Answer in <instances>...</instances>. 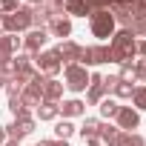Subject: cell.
<instances>
[{
  "mask_svg": "<svg viewBox=\"0 0 146 146\" xmlns=\"http://www.w3.org/2000/svg\"><path fill=\"white\" fill-rule=\"evenodd\" d=\"M92 9L86 6V0H66V17H89Z\"/></svg>",
  "mask_w": 146,
  "mask_h": 146,
  "instance_id": "16",
  "label": "cell"
},
{
  "mask_svg": "<svg viewBox=\"0 0 146 146\" xmlns=\"http://www.w3.org/2000/svg\"><path fill=\"white\" fill-rule=\"evenodd\" d=\"M60 98H63V83L54 80V78H46V80H43V100L60 103Z\"/></svg>",
  "mask_w": 146,
  "mask_h": 146,
  "instance_id": "13",
  "label": "cell"
},
{
  "mask_svg": "<svg viewBox=\"0 0 146 146\" xmlns=\"http://www.w3.org/2000/svg\"><path fill=\"white\" fill-rule=\"evenodd\" d=\"M20 92H23V83H20L17 78H9V80H6V95H9V98H20Z\"/></svg>",
  "mask_w": 146,
  "mask_h": 146,
  "instance_id": "27",
  "label": "cell"
},
{
  "mask_svg": "<svg viewBox=\"0 0 146 146\" xmlns=\"http://www.w3.org/2000/svg\"><path fill=\"white\" fill-rule=\"evenodd\" d=\"M132 103H135V112H146V86H135Z\"/></svg>",
  "mask_w": 146,
  "mask_h": 146,
  "instance_id": "25",
  "label": "cell"
},
{
  "mask_svg": "<svg viewBox=\"0 0 146 146\" xmlns=\"http://www.w3.org/2000/svg\"><path fill=\"white\" fill-rule=\"evenodd\" d=\"M52 20L49 9L40 3V6H32V29H46V23Z\"/></svg>",
  "mask_w": 146,
  "mask_h": 146,
  "instance_id": "18",
  "label": "cell"
},
{
  "mask_svg": "<svg viewBox=\"0 0 146 146\" xmlns=\"http://www.w3.org/2000/svg\"><path fill=\"white\" fill-rule=\"evenodd\" d=\"M35 132V117H26V120H12L9 126H6V137L9 140H23L26 135H32Z\"/></svg>",
  "mask_w": 146,
  "mask_h": 146,
  "instance_id": "8",
  "label": "cell"
},
{
  "mask_svg": "<svg viewBox=\"0 0 146 146\" xmlns=\"http://www.w3.org/2000/svg\"><path fill=\"white\" fill-rule=\"evenodd\" d=\"M12 17H15L17 32H29V29H32V6H20Z\"/></svg>",
  "mask_w": 146,
  "mask_h": 146,
  "instance_id": "17",
  "label": "cell"
},
{
  "mask_svg": "<svg viewBox=\"0 0 146 146\" xmlns=\"http://www.w3.org/2000/svg\"><path fill=\"white\" fill-rule=\"evenodd\" d=\"M115 126H117L120 132L137 129V126H140V112H135L132 106H120V112H117V117H115Z\"/></svg>",
  "mask_w": 146,
  "mask_h": 146,
  "instance_id": "7",
  "label": "cell"
},
{
  "mask_svg": "<svg viewBox=\"0 0 146 146\" xmlns=\"http://www.w3.org/2000/svg\"><path fill=\"white\" fill-rule=\"evenodd\" d=\"M86 6H89L92 12H103V9L112 6V0H86Z\"/></svg>",
  "mask_w": 146,
  "mask_h": 146,
  "instance_id": "30",
  "label": "cell"
},
{
  "mask_svg": "<svg viewBox=\"0 0 146 146\" xmlns=\"http://www.w3.org/2000/svg\"><path fill=\"white\" fill-rule=\"evenodd\" d=\"M86 112V103L83 100H78V98H69V100H63L60 103V115L69 120V117H80Z\"/></svg>",
  "mask_w": 146,
  "mask_h": 146,
  "instance_id": "14",
  "label": "cell"
},
{
  "mask_svg": "<svg viewBox=\"0 0 146 146\" xmlns=\"http://www.w3.org/2000/svg\"><path fill=\"white\" fill-rule=\"evenodd\" d=\"M32 63H35V69L40 72V75H46V78H54L57 72L63 69V63H60V57H57L54 49H49V52H35V54H32Z\"/></svg>",
  "mask_w": 146,
  "mask_h": 146,
  "instance_id": "4",
  "label": "cell"
},
{
  "mask_svg": "<svg viewBox=\"0 0 146 146\" xmlns=\"http://www.w3.org/2000/svg\"><path fill=\"white\" fill-rule=\"evenodd\" d=\"M6 80H9V78L3 75V72H0V89H6Z\"/></svg>",
  "mask_w": 146,
  "mask_h": 146,
  "instance_id": "35",
  "label": "cell"
},
{
  "mask_svg": "<svg viewBox=\"0 0 146 146\" xmlns=\"http://www.w3.org/2000/svg\"><path fill=\"white\" fill-rule=\"evenodd\" d=\"M117 80H120V78H117V75H109V78H103V89H106V92H112V89H115V83H117Z\"/></svg>",
  "mask_w": 146,
  "mask_h": 146,
  "instance_id": "31",
  "label": "cell"
},
{
  "mask_svg": "<svg viewBox=\"0 0 146 146\" xmlns=\"http://www.w3.org/2000/svg\"><path fill=\"white\" fill-rule=\"evenodd\" d=\"M57 115H60V103H52V100H40V106L35 112L37 120H57Z\"/></svg>",
  "mask_w": 146,
  "mask_h": 146,
  "instance_id": "15",
  "label": "cell"
},
{
  "mask_svg": "<svg viewBox=\"0 0 146 146\" xmlns=\"http://www.w3.org/2000/svg\"><path fill=\"white\" fill-rule=\"evenodd\" d=\"M78 63H80L83 69H86V66H100V63H106V46H80Z\"/></svg>",
  "mask_w": 146,
  "mask_h": 146,
  "instance_id": "5",
  "label": "cell"
},
{
  "mask_svg": "<svg viewBox=\"0 0 146 146\" xmlns=\"http://www.w3.org/2000/svg\"><path fill=\"white\" fill-rule=\"evenodd\" d=\"M132 92H135V83H126V80H117L115 89H112V95L120 98V100H132Z\"/></svg>",
  "mask_w": 146,
  "mask_h": 146,
  "instance_id": "23",
  "label": "cell"
},
{
  "mask_svg": "<svg viewBox=\"0 0 146 146\" xmlns=\"http://www.w3.org/2000/svg\"><path fill=\"white\" fill-rule=\"evenodd\" d=\"M98 137H100L103 146H120V129H117L115 123H100Z\"/></svg>",
  "mask_w": 146,
  "mask_h": 146,
  "instance_id": "12",
  "label": "cell"
},
{
  "mask_svg": "<svg viewBox=\"0 0 146 146\" xmlns=\"http://www.w3.org/2000/svg\"><path fill=\"white\" fill-rule=\"evenodd\" d=\"M137 54L146 60V37H143V40H137Z\"/></svg>",
  "mask_w": 146,
  "mask_h": 146,
  "instance_id": "33",
  "label": "cell"
},
{
  "mask_svg": "<svg viewBox=\"0 0 146 146\" xmlns=\"http://www.w3.org/2000/svg\"><path fill=\"white\" fill-rule=\"evenodd\" d=\"M72 135H75V126H72V120L63 117V120L54 123V137H57V140H69Z\"/></svg>",
  "mask_w": 146,
  "mask_h": 146,
  "instance_id": "21",
  "label": "cell"
},
{
  "mask_svg": "<svg viewBox=\"0 0 146 146\" xmlns=\"http://www.w3.org/2000/svg\"><path fill=\"white\" fill-rule=\"evenodd\" d=\"M0 35H3V23H0Z\"/></svg>",
  "mask_w": 146,
  "mask_h": 146,
  "instance_id": "38",
  "label": "cell"
},
{
  "mask_svg": "<svg viewBox=\"0 0 146 146\" xmlns=\"http://www.w3.org/2000/svg\"><path fill=\"white\" fill-rule=\"evenodd\" d=\"M6 140H9V137H6V126H0V146H3Z\"/></svg>",
  "mask_w": 146,
  "mask_h": 146,
  "instance_id": "34",
  "label": "cell"
},
{
  "mask_svg": "<svg viewBox=\"0 0 146 146\" xmlns=\"http://www.w3.org/2000/svg\"><path fill=\"white\" fill-rule=\"evenodd\" d=\"M23 3H26V6H40L43 0H23Z\"/></svg>",
  "mask_w": 146,
  "mask_h": 146,
  "instance_id": "36",
  "label": "cell"
},
{
  "mask_svg": "<svg viewBox=\"0 0 146 146\" xmlns=\"http://www.w3.org/2000/svg\"><path fill=\"white\" fill-rule=\"evenodd\" d=\"M3 146H20V143H17V140H6Z\"/></svg>",
  "mask_w": 146,
  "mask_h": 146,
  "instance_id": "37",
  "label": "cell"
},
{
  "mask_svg": "<svg viewBox=\"0 0 146 146\" xmlns=\"http://www.w3.org/2000/svg\"><path fill=\"white\" fill-rule=\"evenodd\" d=\"M143 83H146V80H143Z\"/></svg>",
  "mask_w": 146,
  "mask_h": 146,
  "instance_id": "39",
  "label": "cell"
},
{
  "mask_svg": "<svg viewBox=\"0 0 146 146\" xmlns=\"http://www.w3.org/2000/svg\"><path fill=\"white\" fill-rule=\"evenodd\" d=\"M46 40H49V32L46 29H29L26 37H23V52L26 54H35V52H40L46 46Z\"/></svg>",
  "mask_w": 146,
  "mask_h": 146,
  "instance_id": "6",
  "label": "cell"
},
{
  "mask_svg": "<svg viewBox=\"0 0 146 146\" xmlns=\"http://www.w3.org/2000/svg\"><path fill=\"white\" fill-rule=\"evenodd\" d=\"M98 106H100V117H106V120L117 117V112H120V103H117L115 98H103Z\"/></svg>",
  "mask_w": 146,
  "mask_h": 146,
  "instance_id": "19",
  "label": "cell"
},
{
  "mask_svg": "<svg viewBox=\"0 0 146 146\" xmlns=\"http://www.w3.org/2000/svg\"><path fill=\"white\" fill-rule=\"evenodd\" d=\"M40 146H69V140H57V137H54V140H43Z\"/></svg>",
  "mask_w": 146,
  "mask_h": 146,
  "instance_id": "32",
  "label": "cell"
},
{
  "mask_svg": "<svg viewBox=\"0 0 146 146\" xmlns=\"http://www.w3.org/2000/svg\"><path fill=\"white\" fill-rule=\"evenodd\" d=\"M57 57H60V63H78V54H80V46L75 43V40H63L57 49Z\"/></svg>",
  "mask_w": 146,
  "mask_h": 146,
  "instance_id": "11",
  "label": "cell"
},
{
  "mask_svg": "<svg viewBox=\"0 0 146 146\" xmlns=\"http://www.w3.org/2000/svg\"><path fill=\"white\" fill-rule=\"evenodd\" d=\"M98 132H100V120H98V117H86L83 126H80V135H83V137H95Z\"/></svg>",
  "mask_w": 146,
  "mask_h": 146,
  "instance_id": "24",
  "label": "cell"
},
{
  "mask_svg": "<svg viewBox=\"0 0 146 146\" xmlns=\"http://www.w3.org/2000/svg\"><path fill=\"white\" fill-rule=\"evenodd\" d=\"M137 54V40L129 29H117L112 35V43L106 46V63H126Z\"/></svg>",
  "mask_w": 146,
  "mask_h": 146,
  "instance_id": "1",
  "label": "cell"
},
{
  "mask_svg": "<svg viewBox=\"0 0 146 146\" xmlns=\"http://www.w3.org/2000/svg\"><path fill=\"white\" fill-rule=\"evenodd\" d=\"M89 29H92V35H95V37L106 40V37H112V35L117 32V23H115L112 12H109V9H103V12H92V15H89Z\"/></svg>",
  "mask_w": 146,
  "mask_h": 146,
  "instance_id": "2",
  "label": "cell"
},
{
  "mask_svg": "<svg viewBox=\"0 0 146 146\" xmlns=\"http://www.w3.org/2000/svg\"><path fill=\"white\" fill-rule=\"evenodd\" d=\"M9 112H12V117H15V120H26V117H32V112L23 106V100H20V98H9Z\"/></svg>",
  "mask_w": 146,
  "mask_h": 146,
  "instance_id": "20",
  "label": "cell"
},
{
  "mask_svg": "<svg viewBox=\"0 0 146 146\" xmlns=\"http://www.w3.org/2000/svg\"><path fill=\"white\" fill-rule=\"evenodd\" d=\"M46 32H49V35H54V37H63V40H66V37L72 35V20H69L66 15L52 17V20L46 23Z\"/></svg>",
  "mask_w": 146,
  "mask_h": 146,
  "instance_id": "10",
  "label": "cell"
},
{
  "mask_svg": "<svg viewBox=\"0 0 146 146\" xmlns=\"http://www.w3.org/2000/svg\"><path fill=\"white\" fill-rule=\"evenodd\" d=\"M132 17H143L146 20V0H132Z\"/></svg>",
  "mask_w": 146,
  "mask_h": 146,
  "instance_id": "28",
  "label": "cell"
},
{
  "mask_svg": "<svg viewBox=\"0 0 146 146\" xmlns=\"http://www.w3.org/2000/svg\"><path fill=\"white\" fill-rule=\"evenodd\" d=\"M106 98V89H103V75H98V72H92L89 75V86H86V103H100Z\"/></svg>",
  "mask_w": 146,
  "mask_h": 146,
  "instance_id": "9",
  "label": "cell"
},
{
  "mask_svg": "<svg viewBox=\"0 0 146 146\" xmlns=\"http://www.w3.org/2000/svg\"><path fill=\"white\" fill-rule=\"evenodd\" d=\"M117 78H120V80H126V83H135V78H137V66H135V60H126V63H120Z\"/></svg>",
  "mask_w": 146,
  "mask_h": 146,
  "instance_id": "22",
  "label": "cell"
},
{
  "mask_svg": "<svg viewBox=\"0 0 146 146\" xmlns=\"http://www.w3.org/2000/svg\"><path fill=\"white\" fill-rule=\"evenodd\" d=\"M63 86L69 92H86L89 86V72L80 63H66L63 66Z\"/></svg>",
  "mask_w": 146,
  "mask_h": 146,
  "instance_id": "3",
  "label": "cell"
},
{
  "mask_svg": "<svg viewBox=\"0 0 146 146\" xmlns=\"http://www.w3.org/2000/svg\"><path fill=\"white\" fill-rule=\"evenodd\" d=\"M43 6L49 9V15H52V17L66 15V0H43Z\"/></svg>",
  "mask_w": 146,
  "mask_h": 146,
  "instance_id": "26",
  "label": "cell"
},
{
  "mask_svg": "<svg viewBox=\"0 0 146 146\" xmlns=\"http://www.w3.org/2000/svg\"><path fill=\"white\" fill-rule=\"evenodd\" d=\"M17 9H20L17 0H0V12H3V15H15Z\"/></svg>",
  "mask_w": 146,
  "mask_h": 146,
  "instance_id": "29",
  "label": "cell"
}]
</instances>
